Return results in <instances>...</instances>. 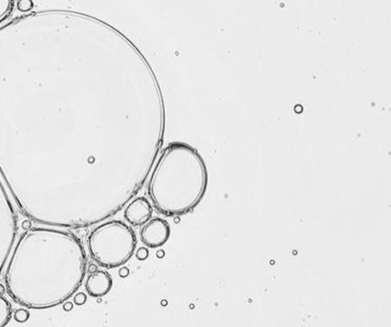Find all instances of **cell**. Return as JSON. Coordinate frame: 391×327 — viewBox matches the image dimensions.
Returning a JSON list of instances; mask_svg holds the SVG:
<instances>
[{
  "label": "cell",
  "instance_id": "ba28073f",
  "mask_svg": "<svg viewBox=\"0 0 391 327\" xmlns=\"http://www.w3.org/2000/svg\"><path fill=\"white\" fill-rule=\"evenodd\" d=\"M15 7V0H0V24L11 16Z\"/></svg>",
  "mask_w": 391,
  "mask_h": 327
},
{
  "label": "cell",
  "instance_id": "5b68a950",
  "mask_svg": "<svg viewBox=\"0 0 391 327\" xmlns=\"http://www.w3.org/2000/svg\"><path fill=\"white\" fill-rule=\"evenodd\" d=\"M153 206L145 197H137L126 204L123 218L131 227H142L153 215Z\"/></svg>",
  "mask_w": 391,
  "mask_h": 327
},
{
  "label": "cell",
  "instance_id": "2e32d148",
  "mask_svg": "<svg viewBox=\"0 0 391 327\" xmlns=\"http://www.w3.org/2000/svg\"><path fill=\"white\" fill-rule=\"evenodd\" d=\"M5 291H6V288L2 284H0V296H3Z\"/></svg>",
  "mask_w": 391,
  "mask_h": 327
},
{
  "label": "cell",
  "instance_id": "3957f363",
  "mask_svg": "<svg viewBox=\"0 0 391 327\" xmlns=\"http://www.w3.org/2000/svg\"><path fill=\"white\" fill-rule=\"evenodd\" d=\"M136 247L135 232L120 220H111L95 227L87 237V249L92 260L106 269L127 263Z\"/></svg>",
  "mask_w": 391,
  "mask_h": 327
},
{
  "label": "cell",
  "instance_id": "5bb4252c",
  "mask_svg": "<svg viewBox=\"0 0 391 327\" xmlns=\"http://www.w3.org/2000/svg\"><path fill=\"white\" fill-rule=\"evenodd\" d=\"M72 308H73V303H72V302L65 301V302L63 303V309H64L65 311H71V310H72Z\"/></svg>",
  "mask_w": 391,
  "mask_h": 327
},
{
  "label": "cell",
  "instance_id": "8fae6325",
  "mask_svg": "<svg viewBox=\"0 0 391 327\" xmlns=\"http://www.w3.org/2000/svg\"><path fill=\"white\" fill-rule=\"evenodd\" d=\"M149 255H150V251H149L148 248L141 247V248H139L136 250V257H137L138 260L144 261V260L148 259Z\"/></svg>",
  "mask_w": 391,
  "mask_h": 327
},
{
  "label": "cell",
  "instance_id": "52a82bcc",
  "mask_svg": "<svg viewBox=\"0 0 391 327\" xmlns=\"http://www.w3.org/2000/svg\"><path fill=\"white\" fill-rule=\"evenodd\" d=\"M13 317V308L9 300L0 296V327L7 326Z\"/></svg>",
  "mask_w": 391,
  "mask_h": 327
},
{
  "label": "cell",
  "instance_id": "7c38bea8",
  "mask_svg": "<svg viewBox=\"0 0 391 327\" xmlns=\"http://www.w3.org/2000/svg\"><path fill=\"white\" fill-rule=\"evenodd\" d=\"M87 301V296L84 293H78L74 296V303L78 306L83 305Z\"/></svg>",
  "mask_w": 391,
  "mask_h": 327
},
{
  "label": "cell",
  "instance_id": "9c48e42d",
  "mask_svg": "<svg viewBox=\"0 0 391 327\" xmlns=\"http://www.w3.org/2000/svg\"><path fill=\"white\" fill-rule=\"evenodd\" d=\"M30 318V313L26 309H17L14 314V319L15 322L23 324L25 322H27Z\"/></svg>",
  "mask_w": 391,
  "mask_h": 327
},
{
  "label": "cell",
  "instance_id": "30bf717a",
  "mask_svg": "<svg viewBox=\"0 0 391 327\" xmlns=\"http://www.w3.org/2000/svg\"><path fill=\"white\" fill-rule=\"evenodd\" d=\"M34 8V3L32 0H18L17 9L20 12H29Z\"/></svg>",
  "mask_w": 391,
  "mask_h": 327
},
{
  "label": "cell",
  "instance_id": "7a4b0ae2",
  "mask_svg": "<svg viewBox=\"0 0 391 327\" xmlns=\"http://www.w3.org/2000/svg\"><path fill=\"white\" fill-rule=\"evenodd\" d=\"M208 169L195 147L171 142L163 149L151 172L148 195L153 208L166 217L186 215L203 200Z\"/></svg>",
  "mask_w": 391,
  "mask_h": 327
},
{
  "label": "cell",
  "instance_id": "9a60e30c",
  "mask_svg": "<svg viewBox=\"0 0 391 327\" xmlns=\"http://www.w3.org/2000/svg\"><path fill=\"white\" fill-rule=\"evenodd\" d=\"M97 270H98V266H96L95 264H90V265L87 266V273L88 274L92 273V272H95Z\"/></svg>",
  "mask_w": 391,
  "mask_h": 327
},
{
  "label": "cell",
  "instance_id": "8992f818",
  "mask_svg": "<svg viewBox=\"0 0 391 327\" xmlns=\"http://www.w3.org/2000/svg\"><path fill=\"white\" fill-rule=\"evenodd\" d=\"M113 280L106 271L97 270L89 273L85 281V290L92 297H103L106 296L112 289Z\"/></svg>",
  "mask_w": 391,
  "mask_h": 327
},
{
  "label": "cell",
  "instance_id": "6da1fadb",
  "mask_svg": "<svg viewBox=\"0 0 391 327\" xmlns=\"http://www.w3.org/2000/svg\"><path fill=\"white\" fill-rule=\"evenodd\" d=\"M87 272L83 244L72 233L29 228L19 236L4 274L6 292L27 309L63 304L81 286Z\"/></svg>",
  "mask_w": 391,
  "mask_h": 327
},
{
  "label": "cell",
  "instance_id": "4fadbf2b",
  "mask_svg": "<svg viewBox=\"0 0 391 327\" xmlns=\"http://www.w3.org/2000/svg\"><path fill=\"white\" fill-rule=\"evenodd\" d=\"M128 275H129V270H128V268H127V267H121L120 269V271H119V276H120V278L124 279V278L128 277Z\"/></svg>",
  "mask_w": 391,
  "mask_h": 327
},
{
  "label": "cell",
  "instance_id": "277c9868",
  "mask_svg": "<svg viewBox=\"0 0 391 327\" xmlns=\"http://www.w3.org/2000/svg\"><path fill=\"white\" fill-rule=\"evenodd\" d=\"M140 239L144 245L151 249H157L164 246L168 241L171 230L168 222L160 217H151L142 226Z\"/></svg>",
  "mask_w": 391,
  "mask_h": 327
}]
</instances>
